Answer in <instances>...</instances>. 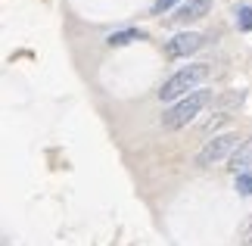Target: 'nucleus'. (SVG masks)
Segmentation results:
<instances>
[{"instance_id": "nucleus-1", "label": "nucleus", "mask_w": 252, "mask_h": 246, "mask_svg": "<svg viewBox=\"0 0 252 246\" xmlns=\"http://www.w3.org/2000/svg\"><path fill=\"white\" fill-rule=\"evenodd\" d=\"M209 78V66L206 63H193V66H184L178 69L165 84H162V91H159V100L162 103H178L184 100V97H190V94H196L199 91V84Z\"/></svg>"}, {"instance_id": "nucleus-5", "label": "nucleus", "mask_w": 252, "mask_h": 246, "mask_svg": "<svg viewBox=\"0 0 252 246\" xmlns=\"http://www.w3.org/2000/svg\"><path fill=\"white\" fill-rule=\"evenodd\" d=\"M212 9V0H187V3L178 6V13H174V22L187 25V22H196V19H202Z\"/></svg>"}, {"instance_id": "nucleus-2", "label": "nucleus", "mask_w": 252, "mask_h": 246, "mask_svg": "<svg viewBox=\"0 0 252 246\" xmlns=\"http://www.w3.org/2000/svg\"><path fill=\"white\" fill-rule=\"evenodd\" d=\"M209 103H212V91H196V94L184 97V100H178L168 112H162V128H165V131H178V128H184L187 122L196 119Z\"/></svg>"}, {"instance_id": "nucleus-6", "label": "nucleus", "mask_w": 252, "mask_h": 246, "mask_svg": "<svg viewBox=\"0 0 252 246\" xmlns=\"http://www.w3.org/2000/svg\"><path fill=\"white\" fill-rule=\"evenodd\" d=\"M227 162H230V172H237V175H246V169L252 165V137L240 143V150H237L234 156H230Z\"/></svg>"}, {"instance_id": "nucleus-4", "label": "nucleus", "mask_w": 252, "mask_h": 246, "mask_svg": "<svg viewBox=\"0 0 252 246\" xmlns=\"http://www.w3.org/2000/svg\"><path fill=\"white\" fill-rule=\"evenodd\" d=\"M202 41H206V37L196 35V32H181L165 44V50H168V56H190L202 47Z\"/></svg>"}, {"instance_id": "nucleus-7", "label": "nucleus", "mask_w": 252, "mask_h": 246, "mask_svg": "<svg viewBox=\"0 0 252 246\" xmlns=\"http://www.w3.org/2000/svg\"><path fill=\"white\" fill-rule=\"evenodd\" d=\"M137 37H147V35H143L140 28H128V32H115V35H109V37H106V44H109V47H122V44L137 41Z\"/></svg>"}, {"instance_id": "nucleus-10", "label": "nucleus", "mask_w": 252, "mask_h": 246, "mask_svg": "<svg viewBox=\"0 0 252 246\" xmlns=\"http://www.w3.org/2000/svg\"><path fill=\"white\" fill-rule=\"evenodd\" d=\"M174 3H187V0H156V3H153V16H162V13H165V9H171Z\"/></svg>"}, {"instance_id": "nucleus-9", "label": "nucleus", "mask_w": 252, "mask_h": 246, "mask_svg": "<svg viewBox=\"0 0 252 246\" xmlns=\"http://www.w3.org/2000/svg\"><path fill=\"white\" fill-rule=\"evenodd\" d=\"M237 190L243 193V196H252V172L237 175Z\"/></svg>"}, {"instance_id": "nucleus-3", "label": "nucleus", "mask_w": 252, "mask_h": 246, "mask_svg": "<svg viewBox=\"0 0 252 246\" xmlns=\"http://www.w3.org/2000/svg\"><path fill=\"white\" fill-rule=\"evenodd\" d=\"M240 143H243V141H240L237 134H218V137H212V141L196 153V169H212V165L230 159V156L240 150Z\"/></svg>"}, {"instance_id": "nucleus-8", "label": "nucleus", "mask_w": 252, "mask_h": 246, "mask_svg": "<svg viewBox=\"0 0 252 246\" xmlns=\"http://www.w3.org/2000/svg\"><path fill=\"white\" fill-rule=\"evenodd\" d=\"M237 28L240 32H252V6L249 3L237 6Z\"/></svg>"}]
</instances>
